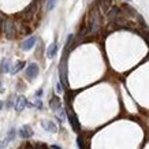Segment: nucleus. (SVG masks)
Returning a JSON list of instances; mask_svg holds the SVG:
<instances>
[{
	"label": "nucleus",
	"instance_id": "obj_25",
	"mask_svg": "<svg viewBox=\"0 0 149 149\" xmlns=\"http://www.w3.org/2000/svg\"><path fill=\"white\" fill-rule=\"evenodd\" d=\"M126 1H131V0H126Z\"/></svg>",
	"mask_w": 149,
	"mask_h": 149
},
{
	"label": "nucleus",
	"instance_id": "obj_2",
	"mask_svg": "<svg viewBox=\"0 0 149 149\" xmlns=\"http://www.w3.org/2000/svg\"><path fill=\"white\" fill-rule=\"evenodd\" d=\"M100 29V15L99 13L93 10L91 14V22H89V32L91 33H97Z\"/></svg>",
	"mask_w": 149,
	"mask_h": 149
},
{
	"label": "nucleus",
	"instance_id": "obj_1",
	"mask_svg": "<svg viewBox=\"0 0 149 149\" xmlns=\"http://www.w3.org/2000/svg\"><path fill=\"white\" fill-rule=\"evenodd\" d=\"M67 54L68 49L64 48L63 52V58L60 60V64H59V78H60V84L62 86H68V78H67Z\"/></svg>",
	"mask_w": 149,
	"mask_h": 149
},
{
	"label": "nucleus",
	"instance_id": "obj_10",
	"mask_svg": "<svg viewBox=\"0 0 149 149\" xmlns=\"http://www.w3.org/2000/svg\"><path fill=\"white\" fill-rule=\"evenodd\" d=\"M27 105V100L25 96H19L17 101H15V109H17V112H21L23 111V108Z\"/></svg>",
	"mask_w": 149,
	"mask_h": 149
},
{
	"label": "nucleus",
	"instance_id": "obj_22",
	"mask_svg": "<svg viewBox=\"0 0 149 149\" xmlns=\"http://www.w3.org/2000/svg\"><path fill=\"white\" fill-rule=\"evenodd\" d=\"M41 95H42V91H41V89H40V91H38V92H37V93H36V96H37V97H40Z\"/></svg>",
	"mask_w": 149,
	"mask_h": 149
},
{
	"label": "nucleus",
	"instance_id": "obj_24",
	"mask_svg": "<svg viewBox=\"0 0 149 149\" xmlns=\"http://www.w3.org/2000/svg\"><path fill=\"white\" fill-rule=\"evenodd\" d=\"M146 34H148V37H149V30H146Z\"/></svg>",
	"mask_w": 149,
	"mask_h": 149
},
{
	"label": "nucleus",
	"instance_id": "obj_14",
	"mask_svg": "<svg viewBox=\"0 0 149 149\" xmlns=\"http://www.w3.org/2000/svg\"><path fill=\"white\" fill-rule=\"evenodd\" d=\"M10 59H3L1 60V64H0V71L1 72H10V70H11V66H10Z\"/></svg>",
	"mask_w": 149,
	"mask_h": 149
},
{
	"label": "nucleus",
	"instance_id": "obj_6",
	"mask_svg": "<svg viewBox=\"0 0 149 149\" xmlns=\"http://www.w3.org/2000/svg\"><path fill=\"white\" fill-rule=\"evenodd\" d=\"M4 33L6 36L8 37V38H14L15 34H17V27H15V23L13 21H6L4 23Z\"/></svg>",
	"mask_w": 149,
	"mask_h": 149
},
{
	"label": "nucleus",
	"instance_id": "obj_4",
	"mask_svg": "<svg viewBox=\"0 0 149 149\" xmlns=\"http://www.w3.org/2000/svg\"><path fill=\"white\" fill-rule=\"evenodd\" d=\"M38 72H40L38 64L30 63V64H29V66L26 67V70H25V77H26L29 81H33V79H34L37 75H38Z\"/></svg>",
	"mask_w": 149,
	"mask_h": 149
},
{
	"label": "nucleus",
	"instance_id": "obj_11",
	"mask_svg": "<svg viewBox=\"0 0 149 149\" xmlns=\"http://www.w3.org/2000/svg\"><path fill=\"white\" fill-rule=\"evenodd\" d=\"M41 126H42V129H45V130L49 131V133H56V131H58L56 125H55L54 122H51V120H44V122L41 123Z\"/></svg>",
	"mask_w": 149,
	"mask_h": 149
},
{
	"label": "nucleus",
	"instance_id": "obj_21",
	"mask_svg": "<svg viewBox=\"0 0 149 149\" xmlns=\"http://www.w3.org/2000/svg\"><path fill=\"white\" fill-rule=\"evenodd\" d=\"M51 149H62V148L58 146V145H51Z\"/></svg>",
	"mask_w": 149,
	"mask_h": 149
},
{
	"label": "nucleus",
	"instance_id": "obj_13",
	"mask_svg": "<svg viewBox=\"0 0 149 149\" xmlns=\"http://www.w3.org/2000/svg\"><path fill=\"white\" fill-rule=\"evenodd\" d=\"M15 136H17V130H15V129H10L8 134H7V137H6V140L1 142V144H3V146L6 148V145L8 144V142H11V141L15 138Z\"/></svg>",
	"mask_w": 149,
	"mask_h": 149
},
{
	"label": "nucleus",
	"instance_id": "obj_16",
	"mask_svg": "<svg viewBox=\"0 0 149 149\" xmlns=\"http://www.w3.org/2000/svg\"><path fill=\"white\" fill-rule=\"evenodd\" d=\"M23 67H25V62H17V63H15L13 67H11L10 72H11V74H17V72H19Z\"/></svg>",
	"mask_w": 149,
	"mask_h": 149
},
{
	"label": "nucleus",
	"instance_id": "obj_9",
	"mask_svg": "<svg viewBox=\"0 0 149 149\" xmlns=\"http://www.w3.org/2000/svg\"><path fill=\"white\" fill-rule=\"evenodd\" d=\"M36 41H37V38L34 36L33 37H29L27 40H25L22 42V45H21V49L22 51H30L34 47V44H36Z\"/></svg>",
	"mask_w": 149,
	"mask_h": 149
},
{
	"label": "nucleus",
	"instance_id": "obj_12",
	"mask_svg": "<svg viewBox=\"0 0 149 149\" xmlns=\"http://www.w3.org/2000/svg\"><path fill=\"white\" fill-rule=\"evenodd\" d=\"M56 52H58V42L54 41L49 47H48V49H47V56L49 59H54L56 56Z\"/></svg>",
	"mask_w": 149,
	"mask_h": 149
},
{
	"label": "nucleus",
	"instance_id": "obj_19",
	"mask_svg": "<svg viewBox=\"0 0 149 149\" xmlns=\"http://www.w3.org/2000/svg\"><path fill=\"white\" fill-rule=\"evenodd\" d=\"M56 92H58V93H62V92H63V86H62V84H60V82H58V84H56Z\"/></svg>",
	"mask_w": 149,
	"mask_h": 149
},
{
	"label": "nucleus",
	"instance_id": "obj_17",
	"mask_svg": "<svg viewBox=\"0 0 149 149\" xmlns=\"http://www.w3.org/2000/svg\"><path fill=\"white\" fill-rule=\"evenodd\" d=\"M109 4H111V0H100V10L103 13H107L109 10Z\"/></svg>",
	"mask_w": 149,
	"mask_h": 149
},
{
	"label": "nucleus",
	"instance_id": "obj_23",
	"mask_svg": "<svg viewBox=\"0 0 149 149\" xmlns=\"http://www.w3.org/2000/svg\"><path fill=\"white\" fill-rule=\"evenodd\" d=\"M3 108V103H1V101H0V109Z\"/></svg>",
	"mask_w": 149,
	"mask_h": 149
},
{
	"label": "nucleus",
	"instance_id": "obj_18",
	"mask_svg": "<svg viewBox=\"0 0 149 149\" xmlns=\"http://www.w3.org/2000/svg\"><path fill=\"white\" fill-rule=\"evenodd\" d=\"M55 3H56V0H48V3H47V10H52V8H54Z\"/></svg>",
	"mask_w": 149,
	"mask_h": 149
},
{
	"label": "nucleus",
	"instance_id": "obj_3",
	"mask_svg": "<svg viewBox=\"0 0 149 149\" xmlns=\"http://www.w3.org/2000/svg\"><path fill=\"white\" fill-rule=\"evenodd\" d=\"M66 116H67L68 120H70V125H71L72 130L75 131V133H79L81 126H79V122H78V118L75 113L72 112V109L70 108V107H67V109H66Z\"/></svg>",
	"mask_w": 149,
	"mask_h": 149
},
{
	"label": "nucleus",
	"instance_id": "obj_15",
	"mask_svg": "<svg viewBox=\"0 0 149 149\" xmlns=\"http://www.w3.org/2000/svg\"><path fill=\"white\" fill-rule=\"evenodd\" d=\"M123 11H125V14H126L127 17H137L138 14H137V11L133 7H130L129 4H123Z\"/></svg>",
	"mask_w": 149,
	"mask_h": 149
},
{
	"label": "nucleus",
	"instance_id": "obj_20",
	"mask_svg": "<svg viewBox=\"0 0 149 149\" xmlns=\"http://www.w3.org/2000/svg\"><path fill=\"white\" fill-rule=\"evenodd\" d=\"M33 105H34V107H37V108H42V101H41V100H36V103L33 104Z\"/></svg>",
	"mask_w": 149,
	"mask_h": 149
},
{
	"label": "nucleus",
	"instance_id": "obj_8",
	"mask_svg": "<svg viewBox=\"0 0 149 149\" xmlns=\"http://www.w3.org/2000/svg\"><path fill=\"white\" fill-rule=\"evenodd\" d=\"M49 108L55 112H59L62 109V101L58 96H52V99L49 100Z\"/></svg>",
	"mask_w": 149,
	"mask_h": 149
},
{
	"label": "nucleus",
	"instance_id": "obj_5",
	"mask_svg": "<svg viewBox=\"0 0 149 149\" xmlns=\"http://www.w3.org/2000/svg\"><path fill=\"white\" fill-rule=\"evenodd\" d=\"M122 10L116 7V6H112L111 8L107 11V15H108V19L111 22H116L119 18H122Z\"/></svg>",
	"mask_w": 149,
	"mask_h": 149
},
{
	"label": "nucleus",
	"instance_id": "obj_7",
	"mask_svg": "<svg viewBox=\"0 0 149 149\" xmlns=\"http://www.w3.org/2000/svg\"><path fill=\"white\" fill-rule=\"evenodd\" d=\"M18 136L23 140H26V138H30L33 136V129L29 125H23L21 129L18 130Z\"/></svg>",
	"mask_w": 149,
	"mask_h": 149
}]
</instances>
